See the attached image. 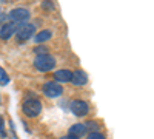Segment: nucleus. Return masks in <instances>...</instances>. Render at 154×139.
<instances>
[{"label":"nucleus","instance_id":"nucleus-1","mask_svg":"<svg viewBox=\"0 0 154 139\" xmlns=\"http://www.w3.org/2000/svg\"><path fill=\"white\" fill-rule=\"evenodd\" d=\"M23 113L28 118H37L42 111V102L40 99L35 96H26L23 99V105H22Z\"/></svg>","mask_w":154,"mask_h":139},{"label":"nucleus","instance_id":"nucleus-2","mask_svg":"<svg viewBox=\"0 0 154 139\" xmlns=\"http://www.w3.org/2000/svg\"><path fill=\"white\" fill-rule=\"evenodd\" d=\"M34 68L40 73H48L56 68V57L51 54H43V56H35L34 59Z\"/></svg>","mask_w":154,"mask_h":139},{"label":"nucleus","instance_id":"nucleus-3","mask_svg":"<svg viewBox=\"0 0 154 139\" xmlns=\"http://www.w3.org/2000/svg\"><path fill=\"white\" fill-rule=\"evenodd\" d=\"M35 36V25L34 23H22L17 33H16V39L17 42H28Z\"/></svg>","mask_w":154,"mask_h":139},{"label":"nucleus","instance_id":"nucleus-4","mask_svg":"<svg viewBox=\"0 0 154 139\" xmlns=\"http://www.w3.org/2000/svg\"><path fill=\"white\" fill-rule=\"evenodd\" d=\"M29 16H31V14H29V11H28L26 8H14V9H11V11L8 12L9 22L19 23V25L26 23L28 19H29Z\"/></svg>","mask_w":154,"mask_h":139},{"label":"nucleus","instance_id":"nucleus-5","mask_svg":"<svg viewBox=\"0 0 154 139\" xmlns=\"http://www.w3.org/2000/svg\"><path fill=\"white\" fill-rule=\"evenodd\" d=\"M69 110L74 113L75 116L83 118V116H86L88 113H89V105H88L86 100L74 99V100H71V104H69Z\"/></svg>","mask_w":154,"mask_h":139},{"label":"nucleus","instance_id":"nucleus-6","mask_svg":"<svg viewBox=\"0 0 154 139\" xmlns=\"http://www.w3.org/2000/svg\"><path fill=\"white\" fill-rule=\"evenodd\" d=\"M42 90H43V94L48 96V97H59L63 93V87L60 84L54 82V81H51V82H45L43 84Z\"/></svg>","mask_w":154,"mask_h":139},{"label":"nucleus","instance_id":"nucleus-7","mask_svg":"<svg viewBox=\"0 0 154 139\" xmlns=\"http://www.w3.org/2000/svg\"><path fill=\"white\" fill-rule=\"evenodd\" d=\"M19 27H20L19 23H12V22L5 23L3 27H0V39H2V40H8V39H11V37L17 33Z\"/></svg>","mask_w":154,"mask_h":139},{"label":"nucleus","instance_id":"nucleus-8","mask_svg":"<svg viewBox=\"0 0 154 139\" xmlns=\"http://www.w3.org/2000/svg\"><path fill=\"white\" fill-rule=\"evenodd\" d=\"M71 82H72L75 87H83V85L88 84V74H86L83 70H75V71H72Z\"/></svg>","mask_w":154,"mask_h":139},{"label":"nucleus","instance_id":"nucleus-9","mask_svg":"<svg viewBox=\"0 0 154 139\" xmlns=\"http://www.w3.org/2000/svg\"><path fill=\"white\" fill-rule=\"evenodd\" d=\"M53 76H54V82H57V84L71 82L72 71H71V70H66V68H63V70H57V71H56Z\"/></svg>","mask_w":154,"mask_h":139},{"label":"nucleus","instance_id":"nucleus-10","mask_svg":"<svg viewBox=\"0 0 154 139\" xmlns=\"http://www.w3.org/2000/svg\"><path fill=\"white\" fill-rule=\"evenodd\" d=\"M51 39H53V31H49V30H43L34 36V42L38 45H43L45 42H48Z\"/></svg>","mask_w":154,"mask_h":139},{"label":"nucleus","instance_id":"nucleus-11","mask_svg":"<svg viewBox=\"0 0 154 139\" xmlns=\"http://www.w3.org/2000/svg\"><path fill=\"white\" fill-rule=\"evenodd\" d=\"M86 127H85V124H74L71 125V128H69V134L71 136H75V137H80L83 134H86Z\"/></svg>","mask_w":154,"mask_h":139},{"label":"nucleus","instance_id":"nucleus-12","mask_svg":"<svg viewBox=\"0 0 154 139\" xmlns=\"http://www.w3.org/2000/svg\"><path fill=\"white\" fill-rule=\"evenodd\" d=\"M85 127H86V131H89V133H93V131H99V122L97 121H88V122H85Z\"/></svg>","mask_w":154,"mask_h":139},{"label":"nucleus","instance_id":"nucleus-13","mask_svg":"<svg viewBox=\"0 0 154 139\" xmlns=\"http://www.w3.org/2000/svg\"><path fill=\"white\" fill-rule=\"evenodd\" d=\"M6 84H9V76L6 74V71L2 67H0V85L5 87Z\"/></svg>","mask_w":154,"mask_h":139},{"label":"nucleus","instance_id":"nucleus-14","mask_svg":"<svg viewBox=\"0 0 154 139\" xmlns=\"http://www.w3.org/2000/svg\"><path fill=\"white\" fill-rule=\"evenodd\" d=\"M48 51H49V49H48V46H45V45H37V46L34 48V53H35L37 56H43V54H49Z\"/></svg>","mask_w":154,"mask_h":139},{"label":"nucleus","instance_id":"nucleus-15","mask_svg":"<svg viewBox=\"0 0 154 139\" xmlns=\"http://www.w3.org/2000/svg\"><path fill=\"white\" fill-rule=\"evenodd\" d=\"M0 137H8V133H6V130H5V119L0 116Z\"/></svg>","mask_w":154,"mask_h":139},{"label":"nucleus","instance_id":"nucleus-16","mask_svg":"<svg viewBox=\"0 0 154 139\" xmlns=\"http://www.w3.org/2000/svg\"><path fill=\"white\" fill-rule=\"evenodd\" d=\"M88 139H106L103 133H100V131H93V133H89L88 134Z\"/></svg>","mask_w":154,"mask_h":139},{"label":"nucleus","instance_id":"nucleus-17","mask_svg":"<svg viewBox=\"0 0 154 139\" xmlns=\"http://www.w3.org/2000/svg\"><path fill=\"white\" fill-rule=\"evenodd\" d=\"M8 22H9L8 14H2V12H0V27H3V25L8 23Z\"/></svg>","mask_w":154,"mask_h":139},{"label":"nucleus","instance_id":"nucleus-18","mask_svg":"<svg viewBox=\"0 0 154 139\" xmlns=\"http://www.w3.org/2000/svg\"><path fill=\"white\" fill-rule=\"evenodd\" d=\"M42 8H45V9H54L56 5H54L53 2H43V3H42Z\"/></svg>","mask_w":154,"mask_h":139},{"label":"nucleus","instance_id":"nucleus-19","mask_svg":"<svg viewBox=\"0 0 154 139\" xmlns=\"http://www.w3.org/2000/svg\"><path fill=\"white\" fill-rule=\"evenodd\" d=\"M60 139H80V137H75V136H71V134H66V136H62Z\"/></svg>","mask_w":154,"mask_h":139},{"label":"nucleus","instance_id":"nucleus-20","mask_svg":"<svg viewBox=\"0 0 154 139\" xmlns=\"http://www.w3.org/2000/svg\"><path fill=\"white\" fill-rule=\"evenodd\" d=\"M0 104H2V96H0Z\"/></svg>","mask_w":154,"mask_h":139}]
</instances>
